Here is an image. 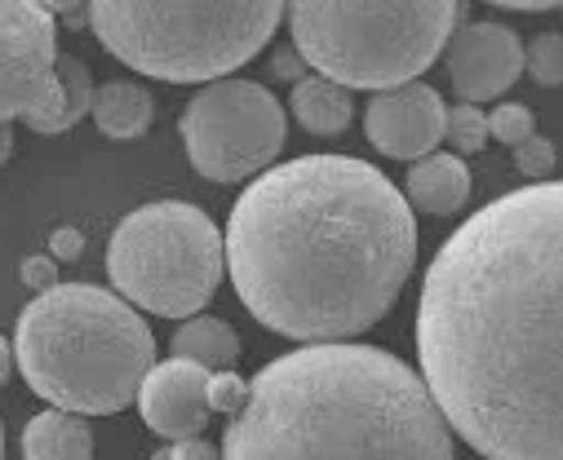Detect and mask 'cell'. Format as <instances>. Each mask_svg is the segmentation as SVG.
Instances as JSON below:
<instances>
[{
	"label": "cell",
	"instance_id": "obj_9",
	"mask_svg": "<svg viewBox=\"0 0 563 460\" xmlns=\"http://www.w3.org/2000/svg\"><path fill=\"white\" fill-rule=\"evenodd\" d=\"M58 32L45 5L0 0V124L27 120L49 133L58 120Z\"/></svg>",
	"mask_w": 563,
	"mask_h": 460
},
{
	"label": "cell",
	"instance_id": "obj_18",
	"mask_svg": "<svg viewBox=\"0 0 563 460\" xmlns=\"http://www.w3.org/2000/svg\"><path fill=\"white\" fill-rule=\"evenodd\" d=\"M54 76H58V120L49 124V133H67L71 124L85 120V111L93 102V76L80 58H58Z\"/></svg>",
	"mask_w": 563,
	"mask_h": 460
},
{
	"label": "cell",
	"instance_id": "obj_6",
	"mask_svg": "<svg viewBox=\"0 0 563 460\" xmlns=\"http://www.w3.org/2000/svg\"><path fill=\"white\" fill-rule=\"evenodd\" d=\"M85 23L111 58L124 67L191 85L227 80L235 67L262 54V45L285 23V5L249 0V5H133V0H98Z\"/></svg>",
	"mask_w": 563,
	"mask_h": 460
},
{
	"label": "cell",
	"instance_id": "obj_21",
	"mask_svg": "<svg viewBox=\"0 0 563 460\" xmlns=\"http://www.w3.org/2000/svg\"><path fill=\"white\" fill-rule=\"evenodd\" d=\"M523 67L532 71L537 85H559L563 80V41H559V32H541L523 49Z\"/></svg>",
	"mask_w": 563,
	"mask_h": 460
},
{
	"label": "cell",
	"instance_id": "obj_3",
	"mask_svg": "<svg viewBox=\"0 0 563 460\" xmlns=\"http://www.w3.org/2000/svg\"><path fill=\"white\" fill-rule=\"evenodd\" d=\"M218 460H453V429L404 359L329 341L244 381Z\"/></svg>",
	"mask_w": 563,
	"mask_h": 460
},
{
	"label": "cell",
	"instance_id": "obj_15",
	"mask_svg": "<svg viewBox=\"0 0 563 460\" xmlns=\"http://www.w3.org/2000/svg\"><path fill=\"white\" fill-rule=\"evenodd\" d=\"M23 456L27 460H93V429L85 416L49 407V412L27 420Z\"/></svg>",
	"mask_w": 563,
	"mask_h": 460
},
{
	"label": "cell",
	"instance_id": "obj_14",
	"mask_svg": "<svg viewBox=\"0 0 563 460\" xmlns=\"http://www.w3.org/2000/svg\"><path fill=\"white\" fill-rule=\"evenodd\" d=\"M152 93L137 85V80H107L93 89V102H89V115L93 124L115 137V142H133L152 128Z\"/></svg>",
	"mask_w": 563,
	"mask_h": 460
},
{
	"label": "cell",
	"instance_id": "obj_7",
	"mask_svg": "<svg viewBox=\"0 0 563 460\" xmlns=\"http://www.w3.org/2000/svg\"><path fill=\"white\" fill-rule=\"evenodd\" d=\"M107 274L120 301L156 319H191L222 283V231L183 200L133 209L107 239Z\"/></svg>",
	"mask_w": 563,
	"mask_h": 460
},
{
	"label": "cell",
	"instance_id": "obj_25",
	"mask_svg": "<svg viewBox=\"0 0 563 460\" xmlns=\"http://www.w3.org/2000/svg\"><path fill=\"white\" fill-rule=\"evenodd\" d=\"M152 460H218V447L213 442H200V438H187V442L161 447Z\"/></svg>",
	"mask_w": 563,
	"mask_h": 460
},
{
	"label": "cell",
	"instance_id": "obj_5",
	"mask_svg": "<svg viewBox=\"0 0 563 460\" xmlns=\"http://www.w3.org/2000/svg\"><path fill=\"white\" fill-rule=\"evenodd\" d=\"M466 5L457 0H395V5H342L298 0L285 5L298 58L338 89L390 93L440 63Z\"/></svg>",
	"mask_w": 563,
	"mask_h": 460
},
{
	"label": "cell",
	"instance_id": "obj_8",
	"mask_svg": "<svg viewBox=\"0 0 563 460\" xmlns=\"http://www.w3.org/2000/svg\"><path fill=\"white\" fill-rule=\"evenodd\" d=\"M178 133L191 169L209 182L231 187L271 169V160L285 150L289 124H285V106L275 102L266 85L227 76L187 102Z\"/></svg>",
	"mask_w": 563,
	"mask_h": 460
},
{
	"label": "cell",
	"instance_id": "obj_27",
	"mask_svg": "<svg viewBox=\"0 0 563 460\" xmlns=\"http://www.w3.org/2000/svg\"><path fill=\"white\" fill-rule=\"evenodd\" d=\"M10 368H14V350H10V341L0 337V385L10 381Z\"/></svg>",
	"mask_w": 563,
	"mask_h": 460
},
{
	"label": "cell",
	"instance_id": "obj_1",
	"mask_svg": "<svg viewBox=\"0 0 563 460\" xmlns=\"http://www.w3.org/2000/svg\"><path fill=\"white\" fill-rule=\"evenodd\" d=\"M563 187L484 204L417 301L421 385L488 460H563Z\"/></svg>",
	"mask_w": 563,
	"mask_h": 460
},
{
	"label": "cell",
	"instance_id": "obj_4",
	"mask_svg": "<svg viewBox=\"0 0 563 460\" xmlns=\"http://www.w3.org/2000/svg\"><path fill=\"white\" fill-rule=\"evenodd\" d=\"M14 359L49 407L71 416H111L137 399V385L156 363V337L115 292L93 283H54L19 315Z\"/></svg>",
	"mask_w": 563,
	"mask_h": 460
},
{
	"label": "cell",
	"instance_id": "obj_29",
	"mask_svg": "<svg viewBox=\"0 0 563 460\" xmlns=\"http://www.w3.org/2000/svg\"><path fill=\"white\" fill-rule=\"evenodd\" d=\"M0 451H5V429H0Z\"/></svg>",
	"mask_w": 563,
	"mask_h": 460
},
{
	"label": "cell",
	"instance_id": "obj_23",
	"mask_svg": "<svg viewBox=\"0 0 563 460\" xmlns=\"http://www.w3.org/2000/svg\"><path fill=\"white\" fill-rule=\"evenodd\" d=\"M205 403H209V416H213V412L235 416V412H240V403H244V381H240L235 372H209Z\"/></svg>",
	"mask_w": 563,
	"mask_h": 460
},
{
	"label": "cell",
	"instance_id": "obj_26",
	"mask_svg": "<svg viewBox=\"0 0 563 460\" xmlns=\"http://www.w3.org/2000/svg\"><path fill=\"white\" fill-rule=\"evenodd\" d=\"M80 253H85V235L76 226H58L54 239H49V257L54 261H76Z\"/></svg>",
	"mask_w": 563,
	"mask_h": 460
},
{
	"label": "cell",
	"instance_id": "obj_11",
	"mask_svg": "<svg viewBox=\"0 0 563 460\" xmlns=\"http://www.w3.org/2000/svg\"><path fill=\"white\" fill-rule=\"evenodd\" d=\"M449 80L466 106L501 98L523 71V41L506 23H466L449 36Z\"/></svg>",
	"mask_w": 563,
	"mask_h": 460
},
{
	"label": "cell",
	"instance_id": "obj_16",
	"mask_svg": "<svg viewBox=\"0 0 563 460\" xmlns=\"http://www.w3.org/2000/svg\"><path fill=\"white\" fill-rule=\"evenodd\" d=\"M289 106H294L298 124H302L307 133H316V137H338V133H346V124L355 120V98H351L346 89L320 80V76L298 80L294 93H289Z\"/></svg>",
	"mask_w": 563,
	"mask_h": 460
},
{
	"label": "cell",
	"instance_id": "obj_10",
	"mask_svg": "<svg viewBox=\"0 0 563 460\" xmlns=\"http://www.w3.org/2000/svg\"><path fill=\"white\" fill-rule=\"evenodd\" d=\"M444 115H449V106H444L440 89L412 80L404 89L368 98L364 133L390 160H421V156H431V150H440Z\"/></svg>",
	"mask_w": 563,
	"mask_h": 460
},
{
	"label": "cell",
	"instance_id": "obj_19",
	"mask_svg": "<svg viewBox=\"0 0 563 460\" xmlns=\"http://www.w3.org/2000/svg\"><path fill=\"white\" fill-rule=\"evenodd\" d=\"M444 137L457 146V150H453L457 160H462V156H479V150L488 146L484 111H479V106H466V102L449 106V115H444Z\"/></svg>",
	"mask_w": 563,
	"mask_h": 460
},
{
	"label": "cell",
	"instance_id": "obj_12",
	"mask_svg": "<svg viewBox=\"0 0 563 460\" xmlns=\"http://www.w3.org/2000/svg\"><path fill=\"white\" fill-rule=\"evenodd\" d=\"M209 372L187 359H165L152 363V372L137 385V412H143L147 429L174 442L200 438L209 425V403H205Z\"/></svg>",
	"mask_w": 563,
	"mask_h": 460
},
{
	"label": "cell",
	"instance_id": "obj_17",
	"mask_svg": "<svg viewBox=\"0 0 563 460\" xmlns=\"http://www.w3.org/2000/svg\"><path fill=\"white\" fill-rule=\"evenodd\" d=\"M169 350H174V359L200 363L205 372H231L240 363V337H235V328L222 324V319H209V315L183 324L169 337Z\"/></svg>",
	"mask_w": 563,
	"mask_h": 460
},
{
	"label": "cell",
	"instance_id": "obj_24",
	"mask_svg": "<svg viewBox=\"0 0 563 460\" xmlns=\"http://www.w3.org/2000/svg\"><path fill=\"white\" fill-rule=\"evenodd\" d=\"M23 283H27V288H36V292H49V288L58 283V261H54L49 253L27 257V261H23Z\"/></svg>",
	"mask_w": 563,
	"mask_h": 460
},
{
	"label": "cell",
	"instance_id": "obj_13",
	"mask_svg": "<svg viewBox=\"0 0 563 460\" xmlns=\"http://www.w3.org/2000/svg\"><path fill=\"white\" fill-rule=\"evenodd\" d=\"M408 209L431 213V217H453L471 200V169L453 150H431V156L412 160L408 169Z\"/></svg>",
	"mask_w": 563,
	"mask_h": 460
},
{
	"label": "cell",
	"instance_id": "obj_20",
	"mask_svg": "<svg viewBox=\"0 0 563 460\" xmlns=\"http://www.w3.org/2000/svg\"><path fill=\"white\" fill-rule=\"evenodd\" d=\"M484 124H488V137L506 142L510 150L523 146V142L537 133V115H532L523 102H501L493 115H484Z\"/></svg>",
	"mask_w": 563,
	"mask_h": 460
},
{
	"label": "cell",
	"instance_id": "obj_22",
	"mask_svg": "<svg viewBox=\"0 0 563 460\" xmlns=\"http://www.w3.org/2000/svg\"><path fill=\"white\" fill-rule=\"evenodd\" d=\"M515 169L537 187V182H545L550 173H554V146L541 137V133H532L523 146H515Z\"/></svg>",
	"mask_w": 563,
	"mask_h": 460
},
{
	"label": "cell",
	"instance_id": "obj_2",
	"mask_svg": "<svg viewBox=\"0 0 563 460\" xmlns=\"http://www.w3.org/2000/svg\"><path fill=\"white\" fill-rule=\"evenodd\" d=\"M412 266L417 217L404 191L355 156H298L257 173L222 244L244 311L307 346L382 324Z\"/></svg>",
	"mask_w": 563,
	"mask_h": 460
},
{
	"label": "cell",
	"instance_id": "obj_28",
	"mask_svg": "<svg viewBox=\"0 0 563 460\" xmlns=\"http://www.w3.org/2000/svg\"><path fill=\"white\" fill-rule=\"evenodd\" d=\"M14 156V128L10 124H0V165H5Z\"/></svg>",
	"mask_w": 563,
	"mask_h": 460
}]
</instances>
